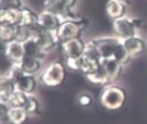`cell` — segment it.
I'll use <instances>...</instances> for the list:
<instances>
[{"mask_svg":"<svg viewBox=\"0 0 147 124\" xmlns=\"http://www.w3.org/2000/svg\"><path fill=\"white\" fill-rule=\"evenodd\" d=\"M86 78L91 84L96 85L106 86L111 83L106 72L104 71V69L101 67H100V68L97 71H95L94 73L86 75Z\"/></svg>","mask_w":147,"mask_h":124,"instance_id":"d6986e66","label":"cell"},{"mask_svg":"<svg viewBox=\"0 0 147 124\" xmlns=\"http://www.w3.org/2000/svg\"><path fill=\"white\" fill-rule=\"evenodd\" d=\"M100 101L101 105L109 110L121 109L126 102L125 91L117 85H106L100 93Z\"/></svg>","mask_w":147,"mask_h":124,"instance_id":"6da1fadb","label":"cell"},{"mask_svg":"<svg viewBox=\"0 0 147 124\" xmlns=\"http://www.w3.org/2000/svg\"><path fill=\"white\" fill-rule=\"evenodd\" d=\"M66 66L61 61H53L44 69L41 75L42 83L49 87L61 85L66 79Z\"/></svg>","mask_w":147,"mask_h":124,"instance_id":"3957f363","label":"cell"},{"mask_svg":"<svg viewBox=\"0 0 147 124\" xmlns=\"http://www.w3.org/2000/svg\"><path fill=\"white\" fill-rule=\"evenodd\" d=\"M2 81H3V76H0V89H1V85H2Z\"/></svg>","mask_w":147,"mask_h":124,"instance_id":"836d02e7","label":"cell"},{"mask_svg":"<svg viewBox=\"0 0 147 124\" xmlns=\"http://www.w3.org/2000/svg\"><path fill=\"white\" fill-rule=\"evenodd\" d=\"M101 59L113 58L116 46L121 41L118 36H100L93 39Z\"/></svg>","mask_w":147,"mask_h":124,"instance_id":"8992f818","label":"cell"},{"mask_svg":"<svg viewBox=\"0 0 147 124\" xmlns=\"http://www.w3.org/2000/svg\"><path fill=\"white\" fill-rule=\"evenodd\" d=\"M88 24V20L81 17L76 20H67L61 22L55 32L59 42L61 43L69 40L81 38V35L86 29Z\"/></svg>","mask_w":147,"mask_h":124,"instance_id":"7a4b0ae2","label":"cell"},{"mask_svg":"<svg viewBox=\"0 0 147 124\" xmlns=\"http://www.w3.org/2000/svg\"><path fill=\"white\" fill-rule=\"evenodd\" d=\"M16 26L10 25H0V41L4 42H11L15 40Z\"/></svg>","mask_w":147,"mask_h":124,"instance_id":"484cf974","label":"cell"},{"mask_svg":"<svg viewBox=\"0 0 147 124\" xmlns=\"http://www.w3.org/2000/svg\"><path fill=\"white\" fill-rule=\"evenodd\" d=\"M22 12L20 9H12L0 11V23L2 25L17 26L21 23Z\"/></svg>","mask_w":147,"mask_h":124,"instance_id":"5bb4252c","label":"cell"},{"mask_svg":"<svg viewBox=\"0 0 147 124\" xmlns=\"http://www.w3.org/2000/svg\"><path fill=\"white\" fill-rule=\"evenodd\" d=\"M0 25H1V23H0Z\"/></svg>","mask_w":147,"mask_h":124,"instance_id":"d590c367","label":"cell"},{"mask_svg":"<svg viewBox=\"0 0 147 124\" xmlns=\"http://www.w3.org/2000/svg\"><path fill=\"white\" fill-rule=\"evenodd\" d=\"M24 74L25 73L22 70V68H21L19 64H13V66L9 69L7 74L5 77H6L10 80H11L13 82V84H14L19 78H21Z\"/></svg>","mask_w":147,"mask_h":124,"instance_id":"4316f807","label":"cell"},{"mask_svg":"<svg viewBox=\"0 0 147 124\" xmlns=\"http://www.w3.org/2000/svg\"><path fill=\"white\" fill-rule=\"evenodd\" d=\"M119 1H121V2H124V3H126L128 0H119Z\"/></svg>","mask_w":147,"mask_h":124,"instance_id":"e575fe53","label":"cell"},{"mask_svg":"<svg viewBox=\"0 0 147 124\" xmlns=\"http://www.w3.org/2000/svg\"><path fill=\"white\" fill-rule=\"evenodd\" d=\"M139 21L130 18L125 16L113 21V30L119 39H126L137 35V28L139 26Z\"/></svg>","mask_w":147,"mask_h":124,"instance_id":"277c9868","label":"cell"},{"mask_svg":"<svg viewBox=\"0 0 147 124\" xmlns=\"http://www.w3.org/2000/svg\"><path fill=\"white\" fill-rule=\"evenodd\" d=\"M44 11L57 16L61 22L67 20H76L80 17L72 11V9L67 8L61 0H44Z\"/></svg>","mask_w":147,"mask_h":124,"instance_id":"5b68a950","label":"cell"},{"mask_svg":"<svg viewBox=\"0 0 147 124\" xmlns=\"http://www.w3.org/2000/svg\"><path fill=\"white\" fill-rule=\"evenodd\" d=\"M113 58L117 60L119 64H121L122 66L126 65L128 62L131 60V57L129 54V53L127 52L126 48L125 47V46L123 45L122 41H120L118 45L115 47V50L113 52Z\"/></svg>","mask_w":147,"mask_h":124,"instance_id":"ffe728a7","label":"cell"},{"mask_svg":"<svg viewBox=\"0 0 147 124\" xmlns=\"http://www.w3.org/2000/svg\"><path fill=\"white\" fill-rule=\"evenodd\" d=\"M77 102L82 107H88L93 103V98L89 94L82 93L77 97Z\"/></svg>","mask_w":147,"mask_h":124,"instance_id":"4dcf8cb0","label":"cell"},{"mask_svg":"<svg viewBox=\"0 0 147 124\" xmlns=\"http://www.w3.org/2000/svg\"><path fill=\"white\" fill-rule=\"evenodd\" d=\"M28 115L24 108L11 107L9 109V121L12 124H24L28 120Z\"/></svg>","mask_w":147,"mask_h":124,"instance_id":"ac0fdd59","label":"cell"},{"mask_svg":"<svg viewBox=\"0 0 147 124\" xmlns=\"http://www.w3.org/2000/svg\"><path fill=\"white\" fill-rule=\"evenodd\" d=\"M16 32H15V41L24 43L26 41L31 39V34H30V27L24 26L23 24H18L15 27Z\"/></svg>","mask_w":147,"mask_h":124,"instance_id":"d4e9b609","label":"cell"},{"mask_svg":"<svg viewBox=\"0 0 147 124\" xmlns=\"http://www.w3.org/2000/svg\"><path fill=\"white\" fill-rule=\"evenodd\" d=\"M14 86H15V91L29 95L30 93L35 91L36 86V82L34 77H32L30 74H24L14 83Z\"/></svg>","mask_w":147,"mask_h":124,"instance_id":"9a60e30c","label":"cell"},{"mask_svg":"<svg viewBox=\"0 0 147 124\" xmlns=\"http://www.w3.org/2000/svg\"><path fill=\"white\" fill-rule=\"evenodd\" d=\"M28 95L18 91H15L14 93L11 96L9 100L7 101L11 107L15 108H24L27 102Z\"/></svg>","mask_w":147,"mask_h":124,"instance_id":"cb8c5ba5","label":"cell"},{"mask_svg":"<svg viewBox=\"0 0 147 124\" xmlns=\"http://www.w3.org/2000/svg\"><path fill=\"white\" fill-rule=\"evenodd\" d=\"M100 67V60L92 59L82 56V66L81 72L86 76L97 71Z\"/></svg>","mask_w":147,"mask_h":124,"instance_id":"603a6c76","label":"cell"},{"mask_svg":"<svg viewBox=\"0 0 147 124\" xmlns=\"http://www.w3.org/2000/svg\"><path fill=\"white\" fill-rule=\"evenodd\" d=\"M38 23L45 30L56 32L60 24L61 23V21L57 16L43 11L41 14L38 15Z\"/></svg>","mask_w":147,"mask_h":124,"instance_id":"7c38bea8","label":"cell"},{"mask_svg":"<svg viewBox=\"0 0 147 124\" xmlns=\"http://www.w3.org/2000/svg\"><path fill=\"white\" fill-rule=\"evenodd\" d=\"M22 18L21 23L27 27H33L38 24V15L36 14L29 8H24L21 10Z\"/></svg>","mask_w":147,"mask_h":124,"instance_id":"44dd1931","label":"cell"},{"mask_svg":"<svg viewBox=\"0 0 147 124\" xmlns=\"http://www.w3.org/2000/svg\"><path fill=\"white\" fill-rule=\"evenodd\" d=\"M5 53L6 58L13 64H19L25 55L23 43L18 42L15 40L8 42L5 47Z\"/></svg>","mask_w":147,"mask_h":124,"instance_id":"9c48e42d","label":"cell"},{"mask_svg":"<svg viewBox=\"0 0 147 124\" xmlns=\"http://www.w3.org/2000/svg\"><path fill=\"white\" fill-rule=\"evenodd\" d=\"M15 91V86L11 80L7 79L6 77L3 76V81L1 89H0V99L2 101L7 102L11 96Z\"/></svg>","mask_w":147,"mask_h":124,"instance_id":"7402d4cb","label":"cell"},{"mask_svg":"<svg viewBox=\"0 0 147 124\" xmlns=\"http://www.w3.org/2000/svg\"><path fill=\"white\" fill-rule=\"evenodd\" d=\"M34 40L38 43L44 53L54 49L59 43L55 32H50L45 29H43L40 33V35Z\"/></svg>","mask_w":147,"mask_h":124,"instance_id":"8fae6325","label":"cell"},{"mask_svg":"<svg viewBox=\"0 0 147 124\" xmlns=\"http://www.w3.org/2000/svg\"><path fill=\"white\" fill-rule=\"evenodd\" d=\"M24 109L27 111L28 114H34V113L37 112L39 109V103H38L37 99L32 96L28 95L27 102H26V104Z\"/></svg>","mask_w":147,"mask_h":124,"instance_id":"f1b7e54d","label":"cell"},{"mask_svg":"<svg viewBox=\"0 0 147 124\" xmlns=\"http://www.w3.org/2000/svg\"><path fill=\"white\" fill-rule=\"evenodd\" d=\"M121 41L131 58L142 54L146 48L145 41L138 35L126 39H123Z\"/></svg>","mask_w":147,"mask_h":124,"instance_id":"ba28073f","label":"cell"},{"mask_svg":"<svg viewBox=\"0 0 147 124\" xmlns=\"http://www.w3.org/2000/svg\"><path fill=\"white\" fill-rule=\"evenodd\" d=\"M65 66L72 71H80L82 66V56L76 58H65Z\"/></svg>","mask_w":147,"mask_h":124,"instance_id":"83f0119b","label":"cell"},{"mask_svg":"<svg viewBox=\"0 0 147 124\" xmlns=\"http://www.w3.org/2000/svg\"><path fill=\"white\" fill-rule=\"evenodd\" d=\"M61 1L69 9H72L77 3V0H61Z\"/></svg>","mask_w":147,"mask_h":124,"instance_id":"d6a6232c","label":"cell"},{"mask_svg":"<svg viewBox=\"0 0 147 124\" xmlns=\"http://www.w3.org/2000/svg\"><path fill=\"white\" fill-rule=\"evenodd\" d=\"M20 6V0H0V11L12 9H19Z\"/></svg>","mask_w":147,"mask_h":124,"instance_id":"f546056e","label":"cell"},{"mask_svg":"<svg viewBox=\"0 0 147 124\" xmlns=\"http://www.w3.org/2000/svg\"><path fill=\"white\" fill-rule=\"evenodd\" d=\"M100 67L106 72L111 83L119 78V76L122 73V68H123V66L121 64H119V62L117 60H115L113 58L101 59Z\"/></svg>","mask_w":147,"mask_h":124,"instance_id":"30bf717a","label":"cell"},{"mask_svg":"<svg viewBox=\"0 0 147 124\" xmlns=\"http://www.w3.org/2000/svg\"><path fill=\"white\" fill-rule=\"evenodd\" d=\"M61 46L65 58H76L82 56L86 42H84L81 38H76L61 42Z\"/></svg>","mask_w":147,"mask_h":124,"instance_id":"52a82bcc","label":"cell"},{"mask_svg":"<svg viewBox=\"0 0 147 124\" xmlns=\"http://www.w3.org/2000/svg\"><path fill=\"white\" fill-rule=\"evenodd\" d=\"M126 11L125 3L119 0H108L106 5V12L107 16L113 20L125 16Z\"/></svg>","mask_w":147,"mask_h":124,"instance_id":"4fadbf2b","label":"cell"},{"mask_svg":"<svg viewBox=\"0 0 147 124\" xmlns=\"http://www.w3.org/2000/svg\"><path fill=\"white\" fill-rule=\"evenodd\" d=\"M9 109L8 107L3 103H0V121H9Z\"/></svg>","mask_w":147,"mask_h":124,"instance_id":"1f68e13d","label":"cell"},{"mask_svg":"<svg viewBox=\"0 0 147 124\" xmlns=\"http://www.w3.org/2000/svg\"><path fill=\"white\" fill-rule=\"evenodd\" d=\"M19 65L25 74H30V75L37 72L41 67L40 59L28 55H24Z\"/></svg>","mask_w":147,"mask_h":124,"instance_id":"2e32d148","label":"cell"},{"mask_svg":"<svg viewBox=\"0 0 147 124\" xmlns=\"http://www.w3.org/2000/svg\"><path fill=\"white\" fill-rule=\"evenodd\" d=\"M25 55L34 57L36 59H41L44 57V52L42 50L38 43L34 39H30L23 43Z\"/></svg>","mask_w":147,"mask_h":124,"instance_id":"e0dca14e","label":"cell"}]
</instances>
